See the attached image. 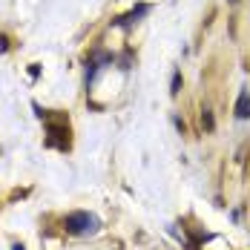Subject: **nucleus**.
Segmentation results:
<instances>
[{
	"label": "nucleus",
	"instance_id": "obj_1",
	"mask_svg": "<svg viewBox=\"0 0 250 250\" xmlns=\"http://www.w3.org/2000/svg\"><path fill=\"white\" fill-rule=\"evenodd\" d=\"M63 225H66L69 233L81 236V233H92V230L98 227V219L89 216V213H83V210H78V213H69V216L63 219Z\"/></svg>",
	"mask_w": 250,
	"mask_h": 250
},
{
	"label": "nucleus",
	"instance_id": "obj_2",
	"mask_svg": "<svg viewBox=\"0 0 250 250\" xmlns=\"http://www.w3.org/2000/svg\"><path fill=\"white\" fill-rule=\"evenodd\" d=\"M236 118H250V92L248 89H242L239 92V101H236Z\"/></svg>",
	"mask_w": 250,
	"mask_h": 250
},
{
	"label": "nucleus",
	"instance_id": "obj_3",
	"mask_svg": "<svg viewBox=\"0 0 250 250\" xmlns=\"http://www.w3.org/2000/svg\"><path fill=\"white\" fill-rule=\"evenodd\" d=\"M147 12H150V6H138V9H132L129 15H124V18H115L112 23H115V26H129V23H135L141 15H147Z\"/></svg>",
	"mask_w": 250,
	"mask_h": 250
},
{
	"label": "nucleus",
	"instance_id": "obj_4",
	"mask_svg": "<svg viewBox=\"0 0 250 250\" xmlns=\"http://www.w3.org/2000/svg\"><path fill=\"white\" fill-rule=\"evenodd\" d=\"M201 124L207 126V129H213V126H216V124H213V115H210V112H207V109H204V112H201Z\"/></svg>",
	"mask_w": 250,
	"mask_h": 250
},
{
	"label": "nucleus",
	"instance_id": "obj_5",
	"mask_svg": "<svg viewBox=\"0 0 250 250\" xmlns=\"http://www.w3.org/2000/svg\"><path fill=\"white\" fill-rule=\"evenodd\" d=\"M178 89H181V75L175 72V75H173V89H170V92H173V95H178Z\"/></svg>",
	"mask_w": 250,
	"mask_h": 250
},
{
	"label": "nucleus",
	"instance_id": "obj_6",
	"mask_svg": "<svg viewBox=\"0 0 250 250\" xmlns=\"http://www.w3.org/2000/svg\"><path fill=\"white\" fill-rule=\"evenodd\" d=\"M12 250H23V248H21V245H15V248H12Z\"/></svg>",
	"mask_w": 250,
	"mask_h": 250
},
{
	"label": "nucleus",
	"instance_id": "obj_7",
	"mask_svg": "<svg viewBox=\"0 0 250 250\" xmlns=\"http://www.w3.org/2000/svg\"><path fill=\"white\" fill-rule=\"evenodd\" d=\"M230 3H239V0H230Z\"/></svg>",
	"mask_w": 250,
	"mask_h": 250
}]
</instances>
